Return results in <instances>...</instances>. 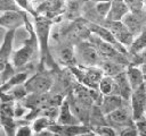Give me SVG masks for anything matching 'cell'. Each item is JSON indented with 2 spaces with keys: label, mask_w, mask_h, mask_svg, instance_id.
<instances>
[{
  "label": "cell",
  "mask_w": 146,
  "mask_h": 136,
  "mask_svg": "<svg viewBox=\"0 0 146 136\" xmlns=\"http://www.w3.org/2000/svg\"><path fill=\"white\" fill-rule=\"evenodd\" d=\"M24 25H25L26 31L29 33V37L25 40V42L22 45V48H19L13 54L11 61H13V66L15 67V69H19V68H23L24 66H26L31 61V59L33 58L35 50L39 48L38 39H36V35H35V31H34L33 25L30 23L27 17L25 19V24Z\"/></svg>",
  "instance_id": "1"
},
{
  "label": "cell",
  "mask_w": 146,
  "mask_h": 136,
  "mask_svg": "<svg viewBox=\"0 0 146 136\" xmlns=\"http://www.w3.org/2000/svg\"><path fill=\"white\" fill-rule=\"evenodd\" d=\"M34 17V31L38 39L41 61L50 60V51H49V36L51 31V25L54 23V19H50L46 16L34 14L32 15Z\"/></svg>",
  "instance_id": "2"
},
{
  "label": "cell",
  "mask_w": 146,
  "mask_h": 136,
  "mask_svg": "<svg viewBox=\"0 0 146 136\" xmlns=\"http://www.w3.org/2000/svg\"><path fill=\"white\" fill-rule=\"evenodd\" d=\"M74 54H75L76 65L80 66H84V67L99 66L102 61L97 48L89 39L74 44Z\"/></svg>",
  "instance_id": "3"
},
{
  "label": "cell",
  "mask_w": 146,
  "mask_h": 136,
  "mask_svg": "<svg viewBox=\"0 0 146 136\" xmlns=\"http://www.w3.org/2000/svg\"><path fill=\"white\" fill-rule=\"evenodd\" d=\"M90 34L91 32L88 27L87 19L79 17L76 19H73L72 23L66 27V29L63 33V36L68 43L76 44L83 40H87L90 36Z\"/></svg>",
  "instance_id": "4"
},
{
  "label": "cell",
  "mask_w": 146,
  "mask_h": 136,
  "mask_svg": "<svg viewBox=\"0 0 146 136\" xmlns=\"http://www.w3.org/2000/svg\"><path fill=\"white\" fill-rule=\"evenodd\" d=\"M105 117H106L107 125L113 127L115 130L119 129V131L121 129L128 127V126L135 125V119H133L132 111H131V108H130L129 103L119 108V109H116V110H114V111H112V112H110Z\"/></svg>",
  "instance_id": "5"
},
{
  "label": "cell",
  "mask_w": 146,
  "mask_h": 136,
  "mask_svg": "<svg viewBox=\"0 0 146 136\" xmlns=\"http://www.w3.org/2000/svg\"><path fill=\"white\" fill-rule=\"evenodd\" d=\"M54 80L48 71L39 70L24 83L29 93H48L52 87Z\"/></svg>",
  "instance_id": "6"
},
{
  "label": "cell",
  "mask_w": 146,
  "mask_h": 136,
  "mask_svg": "<svg viewBox=\"0 0 146 136\" xmlns=\"http://www.w3.org/2000/svg\"><path fill=\"white\" fill-rule=\"evenodd\" d=\"M103 25H105L111 31V33L113 34V36L120 44H122L127 49L130 46V44L133 41L135 35L130 32V29L127 27V25L122 20H115V22L105 20Z\"/></svg>",
  "instance_id": "7"
},
{
  "label": "cell",
  "mask_w": 146,
  "mask_h": 136,
  "mask_svg": "<svg viewBox=\"0 0 146 136\" xmlns=\"http://www.w3.org/2000/svg\"><path fill=\"white\" fill-rule=\"evenodd\" d=\"M129 104L135 120L141 117H146V88L144 84L132 91Z\"/></svg>",
  "instance_id": "8"
},
{
  "label": "cell",
  "mask_w": 146,
  "mask_h": 136,
  "mask_svg": "<svg viewBox=\"0 0 146 136\" xmlns=\"http://www.w3.org/2000/svg\"><path fill=\"white\" fill-rule=\"evenodd\" d=\"M27 15L24 10H9L2 12L0 16V26L7 28V31H16L18 27L25 24Z\"/></svg>",
  "instance_id": "9"
},
{
  "label": "cell",
  "mask_w": 146,
  "mask_h": 136,
  "mask_svg": "<svg viewBox=\"0 0 146 136\" xmlns=\"http://www.w3.org/2000/svg\"><path fill=\"white\" fill-rule=\"evenodd\" d=\"M35 14L55 19L65 14V0H44L36 7Z\"/></svg>",
  "instance_id": "10"
},
{
  "label": "cell",
  "mask_w": 146,
  "mask_h": 136,
  "mask_svg": "<svg viewBox=\"0 0 146 136\" xmlns=\"http://www.w3.org/2000/svg\"><path fill=\"white\" fill-rule=\"evenodd\" d=\"M113 80H114V87H113V93L112 94H116L122 96L124 100L129 101L131 93H132V88L131 85L127 78L125 75V69L119 74H116L115 76H113Z\"/></svg>",
  "instance_id": "11"
},
{
  "label": "cell",
  "mask_w": 146,
  "mask_h": 136,
  "mask_svg": "<svg viewBox=\"0 0 146 136\" xmlns=\"http://www.w3.org/2000/svg\"><path fill=\"white\" fill-rule=\"evenodd\" d=\"M128 103H129V101L124 100L120 95L107 94V95H103L102 101H100V103L98 105H99L102 112L106 116L110 112H112V111H114V110H116V109H119V108H121V107H123V105H125Z\"/></svg>",
  "instance_id": "12"
},
{
  "label": "cell",
  "mask_w": 146,
  "mask_h": 136,
  "mask_svg": "<svg viewBox=\"0 0 146 136\" xmlns=\"http://www.w3.org/2000/svg\"><path fill=\"white\" fill-rule=\"evenodd\" d=\"M14 39H15V31H7L3 41L0 45V74L9 62V58L13 51Z\"/></svg>",
  "instance_id": "13"
},
{
  "label": "cell",
  "mask_w": 146,
  "mask_h": 136,
  "mask_svg": "<svg viewBox=\"0 0 146 136\" xmlns=\"http://www.w3.org/2000/svg\"><path fill=\"white\" fill-rule=\"evenodd\" d=\"M56 122L59 125H76V124H82L78 117L72 112L70 103L67 99H64L62 104L59 105V112L58 117L56 119Z\"/></svg>",
  "instance_id": "14"
},
{
  "label": "cell",
  "mask_w": 146,
  "mask_h": 136,
  "mask_svg": "<svg viewBox=\"0 0 146 136\" xmlns=\"http://www.w3.org/2000/svg\"><path fill=\"white\" fill-rule=\"evenodd\" d=\"M129 12V9L123 0H111L110 11L105 20L107 22H115L122 20L123 17Z\"/></svg>",
  "instance_id": "15"
},
{
  "label": "cell",
  "mask_w": 146,
  "mask_h": 136,
  "mask_svg": "<svg viewBox=\"0 0 146 136\" xmlns=\"http://www.w3.org/2000/svg\"><path fill=\"white\" fill-rule=\"evenodd\" d=\"M125 75H127V78L131 85L132 91L138 88L139 86H141L145 83L144 74L141 71L140 66H138V65H132V63L128 65L125 67Z\"/></svg>",
  "instance_id": "16"
},
{
  "label": "cell",
  "mask_w": 146,
  "mask_h": 136,
  "mask_svg": "<svg viewBox=\"0 0 146 136\" xmlns=\"http://www.w3.org/2000/svg\"><path fill=\"white\" fill-rule=\"evenodd\" d=\"M88 1L90 0H65V15L67 18L71 20L79 18Z\"/></svg>",
  "instance_id": "17"
},
{
  "label": "cell",
  "mask_w": 146,
  "mask_h": 136,
  "mask_svg": "<svg viewBox=\"0 0 146 136\" xmlns=\"http://www.w3.org/2000/svg\"><path fill=\"white\" fill-rule=\"evenodd\" d=\"M58 59L59 62L71 67L76 65V60H75V54H74V46H72L71 43L64 44L59 50H58Z\"/></svg>",
  "instance_id": "18"
},
{
  "label": "cell",
  "mask_w": 146,
  "mask_h": 136,
  "mask_svg": "<svg viewBox=\"0 0 146 136\" xmlns=\"http://www.w3.org/2000/svg\"><path fill=\"white\" fill-rule=\"evenodd\" d=\"M29 77H30V76H29V73H27V71L15 73L9 79H7L5 83H2V84L0 85V93L7 92L8 90H10L11 87H14V86H16V85L24 84Z\"/></svg>",
  "instance_id": "19"
},
{
  "label": "cell",
  "mask_w": 146,
  "mask_h": 136,
  "mask_svg": "<svg viewBox=\"0 0 146 136\" xmlns=\"http://www.w3.org/2000/svg\"><path fill=\"white\" fill-rule=\"evenodd\" d=\"M146 48V28H144L139 34H137L133 37L132 43L130 44V46L128 48V52L129 56H132L139 51H141L143 49Z\"/></svg>",
  "instance_id": "20"
},
{
  "label": "cell",
  "mask_w": 146,
  "mask_h": 136,
  "mask_svg": "<svg viewBox=\"0 0 146 136\" xmlns=\"http://www.w3.org/2000/svg\"><path fill=\"white\" fill-rule=\"evenodd\" d=\"M55 122H56L55 120H52V119H50L48 117H44V116H38V117H35L33 119V121H32V125H31L32 130H33V134L36 135L41 130L49 128Z\"/></svg>",
  "instance_id": "21"
},
{
  "label": "cell",
  "mask_w": 146,
  "mask_h": 136,
  "mask_svg": "<svg viewBox=\"0 0 146 136\" xmlns=\"http://www.w3.org/2000/svg\"><path fill=\"white\" fill-rule=\"evenodd\" d=\"M113 87H114V80L112 76H107L104 75L103 78L100 79L99 84H98V90L103 95H107V94H112L113 93Z\"/></svg>",
  "instance_id": "22"
},
{
  "label": "cell",
  "mask_w": 146,
  "mask_h": 136,
  "mask_svg": "<svg viewBox=\"0 0 146 136\" xmlns=\"http://www.w3.org/2000/svg\"><path fill=\"white\" fill-rule=\"evenodd\" d=\"M110 7H111V0L108 1H99V2H94V10L97 14V16L105 22L107 14L110 11Z\"/></svg>",
  "instance_id": "23"
},
{
  "label": "cell",
  "mask_w": 146,
  "mask_h": 136,
  "mask_svg": "<svg viewBox=\"0 0 146 136\" xmlns=\"http://www.w3.org/2000/svg\"><path fill=\"white\" fill-rule=\"evenodd\" d=\"M92 131L95 135H105V136H114L117 135L116 130L111 127L110 125H100V126H96V127H91Z\"/></svg>",
  "instance_id": "24"
},
{
  "label": "cell",
  "mask_w": 146,
  "mask_h": 136,
  "mask_svg": "<svg viewBox=\"0 0 146 136\" xmlns=\"http://www.w3.org/2000/svg\"><path fill=\"white\" fill-rule=\"evenodd\" d=\"M130 12H140L145 9L144 0H123Z\"/></svg>",
  "instance_id": "25"
},
{
  "label": "cell",
  "mask_w": 146,
  "mask_h": 136,
  "mask_svg": "<svg viewBox=\"0 0 146 136\" xmlns=\"http://www.w3.org/2000/svg\"><path fill=\"white\" fill-rule=\"evenodd\" d=\"M130 63L132 65H143V63H146V48L143 49L141 51L130 56Z\"/></svg>",
  "instance_id": "26"
},
{
  "label": "cell",
  "mask_w": 146,
  "mask_h": 136,
  "mask_svg": "<svg viewBox=\"0 0 146 136\" xmlns=\"http://www.w3.org/2000/svg\"><path fill=\"white\" fill-rule=\"evenodd\" d=\"M9 10H22L15 0H0V11H9Z\"/></svg>",
  "instance_id": "27"
},
{
  "label": "cell",
  "mask_w": 146,
  "mask_h": 136,
  "mask_svg": "<svg viewBox=\"0 0 146 136\" xmlns=\"http://www.w3.org/2000/svg\"><path fill=\"white\" fill-rule=\"evenodd\" d=\"M15 135L16 136H31V135H33L32 127L29 125H23L15 130Z\"/></svg>",
  "instance_id": "28"
},
{
  "label": "cell",
  "mask_w": 146,
  "mask_h": 136,
  "mask_svg": "<svg viewBox=\"0 0 146 136\" xmlns=\"http://www.w3.org/2000/svg\"><path fill=\"white\" fill-rule=\"evenodd\" d=\"M117 135H122V136H136V135H139V134H138V130H137L136 126L132 125V126H128V127L121 129L117 133Z\"/></svg>",
  "instance_id": "29"
},
{
  "label": "cell",
  "mask_w": 146,
  "mask_h": 136,
  "mask_svg": "<svg viewBox=\"0 0 146 136\" xmlns=\"http://www.w3.org/2000/svg\"><path fill=\"white\" fill-rule=\"evenodd\" d=\"M140 68H141V71L144 74V78H145V82H146V63L140 65Z\"/></svg>",
  "instance_id": "30"
},
{
  "label": "cell",
  "mask_w": 146,
  "mask_h": 136,
  "mask_svg": "<svg viewBox=\"0 0 146 136\" xmlns=\"http://www.w3.org/2000/svg\"><path fill=\"white\" fill-rule=\"evenodd\" d=\"M3 134H6V133L3 131V127H2V125L0 124V135H3Z\"/></svg>",
  "instance_id": "31"
},
{
  "label": "cell",
  "mask_w": 146,
  "mask_h": 136,
  "mask_svg": "<svg viewBox=\"0 0 146 136\" xmlns=\"http://www.w3.org/2000/svg\"><path fill=\"white\" fill-rule=\"evenodd\" d=\"M92 2H99V1H108V0H91Z\"/></svg>",
  "instance_id": "32"
},
{
  "label": "cell",
  "mask_w": 146,
  "mask_h": 136,
  "mask_svg": "<svg viewBox=\"0 0 146 136\" xmlns=\"http://www.w3.org/2000/svg\"><path fill=\"white\" fill-rule=\"evenodd\" d=\"M144 86H145V88H146V82H145V83H144Z\"/></svg>",
  "instance_id": "33"
}]
</instances>
